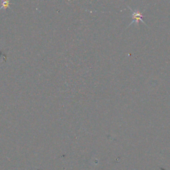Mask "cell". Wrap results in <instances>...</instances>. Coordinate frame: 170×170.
<instances>
[{
	"label": "cell",
	"instance_id": "2",
	"mask_svg": "<svg viewBox=\"0 0 170 170\" xmlns=\"http://www.w3.org/2000/svg\"><path fill=\"white\" fill-rule=\"evenodd\" d=\"M2 5H3V6H2V7H9V2H4L2 3Z\"/></svg>",
	"mask_w": 170,
	"mask_h": 170
},
{
	"label": "cell",
	"instance_id": "1",
	"mask_svg": "<svg viewBox=\"0 0 170 170\" xmlns=\"http://www.w3.org/2000/svg\"><path fill=\"white\" fill-rule=\"evenodd\" d=\"M130 8V9L131 10V12H132V22H131L130 23V25H128V26H130V25H132L133 23H138L139 22V21H141L142 22V23H144V24H145V25H146L145 23V22H144V21L143 19H142V17H143V14H142V13H141L139 10H136V11H133V10L132 9L130 8V7H129Z\"/></svg>",
	"mask_w": 170,
	"mask_h": 170
}]
</instances>
